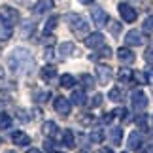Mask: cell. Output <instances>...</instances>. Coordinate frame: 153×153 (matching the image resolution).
<instances>
[{
  "instance_id": "cell-8",
  "label": "cell",
  "mask_w": 153,
  "mask_h": 153,
  "mask_svg": "<svg viewBox=\"0 0 153 153\" xmlns=\"http://www.w3.org/2000/svg\"><path fill=\"white\" fill-rule=\"evenodd\" d=\"M85 45L91 49H97V48H102L104 45V36L100 32H93V34H87L85 38Z\"/></svg>"
},
{
  "instance_id": "cell-6",
  "label": "cell",
  "mask_w": 153,
  "mask_h": 153,
  "mask_svg": "<svg viewBox=\"0 0 153 153\" xmlns=\"http://www.w3.org/2000/svg\"><path fill=\"white\" fill-rule=\"evenodd\" d=\"M146 106H148V97L142 91H134L132 93V108L136 111H142V110H146Z\"/></svg>"
},
{
  "instance_id": "cell-14",
  "label": "cell",
  "mask_w": 153,
  "mask_h": 153,
  "mask_svg": "<svg viewBox=\"0 0 153 153\" xmlns=\"http://www.w3.org/2000/svg\"><path fill=\"white\" fill-rule=\"evenodd\" d=\"M11 34H13V25L0 19V40H10Z\"/></svg>"
},
{
  "instance_id": "cell-34",
  "label": "cell",
  "mask_w": 153,
  "mask_h": 153,
  "mask_svg": "<svg viewBox=\"0 0 153 153\" xmlns=\"http://www.w3.org/2000/svg\"><path fill=\"white\" fill-rule=\"evenodd\" d=\"M114 115H119V117H125V115H128V114H127V110H123V108H117V110L114 111Z\"/></svg>"
},
{
  "instance_id": "cell-20",
  "label": "cell",
  "mask_w": 153,
  "mask_h": 153,
  "mask_svg": "<svg viewBox=\"0 0 153 153\" xmlns=\"http://www.w3.org/2000/svg\"><path fill=\"white\" fill-rule=\"evenodd\" d=\"M70 100H72L76 106L85 104V93H83V91H74V93H72V97H70Z\"/></svg>"
},
{
  "instance_id": "cell-1",
  "label": "cell",
  "mask_w": 153,
  "mask_h": 153,
  "mask_svg": "<svg viewBox=\"0 0 153 153\" xmlns=\"http://www.w3.org/2000/svg\"><path fill=\"white\" fill-rule=\"evenodd\" d=\"M8 70L15 76L30 74L34 70V57L27 48H15L8 55Z\"/></svg>"
},
{
  "instance_id": "cell-22",
  "label": "cell",
  "mask_w": 153,
  "mask_h": 153,
  "mask_svg": "<svg viewBox=\"0 0 153 153\" xmlns=\"http://www.w3.org/2000/svg\"><path fill=\"white\" fill-rule=\"evenodd\" d=\"M74 83H76L74 76H70V74L61 76V87H66V89H70V87H74Z\"/></svg>"
},
{
  "instance_id": "cell-25",
  "label": "cell",
  "mask_w": 153,
  "mask_h": 153,
  "mask_svg": "<svg viewBox=\"0 0 153 153\" xmlns=\"http://www.w3.org/2000/svg\"><path fill=\"white\" fill-rule=\"evenodd\" d=\"M11 127V117L8 114H0V128H10Z\"/></svg>"
},
{
  "instance_id": "cell-35",
  "label": "cell",
  "mask_w": 153,
  "mask_h": 153,
  "mask_svg": "<svg viewBox=\"0 0 153 153\" xmlns=\"http://www.w3.org/2000/svg\"><path fill=\"white\" fill-rule=\"evenodd\" d=\"M136 123H138L140 127H144V128H146V123H148V121H146V115H142V117H138V119H136Z\"/></svg>"
},
{
  "instance_id": "cell-28",
  "label": "cell",
  "mask_w": 153,
  "mask_h": 153,
  "mask_svg": "<svg viewBox=\"0 0 153 153\" xmlns=\"http://www.w3.org/2000/svg\"><path fill=\"white\" fill-rule=\"evenodd\" d=\"M102 140H104V132H102V131H98V128H97V131H93V132H91V142L100 144Z\"/></svg>"
},
{
  "instance_id": "cell-17",
  "label": "cell",
  "mask_w": 153,
  "mask_h": 153,
  "mask_svg": "<svg viewBox=\"0 0 153 153\" xmlns=\"http://www.w3.org/2000/svg\"><path fill=\"white\" fill-rule=\"evenodd\" d=\"M74 44L72 42H64V44H61L59 45V55H62V57H68V55H72L74 53Z\"/></svg>"
},
{
  "instance_id": "cell-30",
  "label": "cell",
  "mask_w": 153,
  "mask_h": 153,
  "mask_svg": "<svg viewBox=\"0 0 153 153\" xmlns=\"http://www.w3.org/2000/svg\"><path fill=\"white\" fill-rule=\"evenodd\" d=\"M108 27H110V32L114 34V36H117V34L121 32V25H119V23H117V21H111Z\"/></svg>"
},
{
  "instance_id": "cell-38",
  "label": "cell",
  "mask_w": 153,
  "mask_h": 153,
  "mask_svg": "<svg viewBox=\"0 0 153 153\" xmlns=\"http://www.w3.org/2000/svg\"><path fill=\"white\" fill-rule=\"evenodd\" d=\"M79 2H81V4H93L95 0H79Z\"/></svg>"
},
{
  "instance_id": "cell-4",
  "label": "cell",
  "mask_w": 153,
  "mask_h": 153,
  "mask_svg": "<svg viewBox=\"0 0 153 153\" xmlns=\"http://www.w3.org/2000/svg\"><path fill=\"white\" fill-rule=\"evenodd\" d=\"M117 10H119V15H121L123 21H127V23H134V21H136V17H138L136 10H134L132 6H128L127 2H121L119 6H117Z\"/></svg>"
},
{
  "instance_id": "cell-26",
  "label": "cell",
  "mask_w": 153,
  "mask_h": 153,
  "mask_svg": "<svg viewBox=\"0 0 153 153\" xmlns=\"http://www.w3.org/2000/svg\"><path fill=\"white\" fill-rule=\"evenodd\" d=\"M117 78H119L121 81H128L132 78V70H127V68H121L119 74H117Z\"/></svg>"
},
{
  "instance_id": "cell-18",
  "label": "cell",
  "mask_w": 153,
  "mask_h": 153,
  "mask_svg": "<svg viewBox=\"0 0 153 153\" xmlns=\"http://www.w3.org/2000/svg\"><path fill=\"white\" fill-rule=\"evenodd\" d=\"M42 132L45 134V136H55L57 134V123L53 121H45L44 127H42Z\"/></svg>"
},
{
  "instance_id": "cell-39",
  "label": "cell",
  "mask_w": 153,
  "mask_h": 153,
  "mask_svg": "<svg viewBox=\"0 0 153 153\" xmlns=\"http://www.w3.org/2000/svg\"><path fill=\"white\" fill-rule=\"evenodd\" d=\"M149 74H151V78H153V68H151V72H149Z\"/></svg>"
},
{
  "instance_id": "cell-42",
  "label": "cell",
  "mask_w": 153,
  "mask_h": 153,
  "mask_svg": "<svg viewBox=\"0 0 153 153\" xmlns=\"http://www.w3.org/2000/svg\"><path fill=\"white\" fill-rule=\"evenodd\" d=\"M19 2H27V0H19Z\"/></svg>"
},
{
  "instance_id": "cell-16",
  "label": "cell",
  "mask_w": 153,
  "mask_h": 153,
  "mask_svg": "<svg viewBox=\"0 0 153 153\" xmlns=\"http://www.w3.org/2000/svg\"><path fill=\"white\" fill-rule=\"evenodd\" d=\"M40 74H42L44 81H51V79L57 76V70H55V66H49V64H48V66L42 68V72H40Z\"/></svg>"
},
{
  "instance_id": "cell-9",
  "label": "cell",
  "mask_w": 153,
  "mask_h": 153,
  "mask_svg": "<svg viewBox=\"0 0 153 153\" xmlns=\"http://www.w3.org/2000/svg\"><path fill=\"white\" fill-rule=\"evenodd\" d=\"M125 42H127V45H142L144 38L138 30H128L127 36H125Z\"/></svg>"
},
{
  "instance_id": "cell-29",
  "label": "cell",
  "mask_w": 153,
  "mask_h": 153,
  "mask_svg": "<svg viewBox=\"0 0 153 153\" xmlns=\"http://www.w3.org/2000/svg\"><path fill=\"white\" fill-rule=\"evenodd\" d=\"M108 97L111 98V100H115V102H117V100H121V97H123V95H121V89H117V87H114V89H110Z\"/></svg>"
},
{
  "instance_id": "cell-15",
  "label": "cell",
  "mask_w": 153,
  "mask_h": 153,
  "mask_svg": "<svg viewBox=\"0 0 153 153\" xmlns=\"http://www.w3.org/2000/svg\"><path fill=\"white\" fill-rule=\"evenodd\" d=\"M140 146H142V134L138 131L131 132V136H128V149H138Z\"/></svg>"
},
{
  "instance_id": "cell-27",
  "label": "cell",
  "mask_w": 153,
  "mask_h": 153,
  "mask_svg": "<svg viewBox=\"0 0 153 153\" xmlns=\"http://www.w3.org/2000/svg\"><path fill=\"white\" fill-rule=\"evenodd\" d=\"M142 28H144V32H148V34H153V15H149L148 19L144 21Z\"/></svg>"
},
{
  "instance_id": "cell-5",
  "label": "cell",
  "mask_w": 153,
  "mask_h": 153,
  "mask_svg": "<svg viewBox=\"0 0 153 153\" xmlns=\"http://www.w3.org/2000/svg\"><path fill=\"white\" fill-rule=\"evenodd\" d=\"M53 108H55L57 114H61V115L66 117L70 114V108H72V106H70V100H66L64 97H57L55 100H53Z\"/></svg>"
},
{
  "instance_id": "cell-33",
  "label": "cell",
  "mask_w": 153,
  "mask_h": 153,
  "mask_svg": "<svg viewBox=\"0 0 153 153\" xmlns=\"http://www.w3.org/2000/svg\"><path fill=\"white\" fill-rule=\"evenodd\" d=\"M100 57H111V49L110 48H100Z\"/></svg>"
},
{
  "instance_id": "cell-11",
  "label": "cell",
  "mask_w": 153,
  "mask_h": 153,
  "mask_svg": "<svg viewBox=\"0 0 153 153\" xmlns=\"http://www.w3.org/2000/svg\"><path fill=\"white\" fill-rule=\"evenodd\" d=\"M97 76H98V81H100L102 85H106L111 79V68H108V66H97Z\"/></svg>"
},
{
  "instance_id": "cell-41",
  "label": "cell",
  "mask_w": 153,
  "mask_h": 153,
  "mask_svg": "<svg viewBox=\"0 0 153 153\" xmlns=\"http://www.w3.org/2000/svg\"><path fill=\"white\" fill-rule=\"evenodd\" d=\"M132 2H142V0H132Z\"/></svg>"
},
{
  "instance_id": "cell-2",
  "label": "cell",
  "mask_w": 153,
  "mask_h": 153,
  "mask_svg": "<svg viewBox=\"0 0 153 153\" xmlns=\"http://www.w3.org/2000/svg\"><path fill=\"white\" fill-rule=\"evenodd\" d=\"M66 21H68L70 30H72L76 36H85V34H89V25H87V21L81 15H78V13H68L66 15Z\"/></svg>"
},
{
  "instance_id": "cell-21",
  "label": "cell",
  "mask_w": 153,
  "mask_h": 153,
  "mask_svg": "<svg viewBox=\"0 0 153 153\" xmlns=\"http://www.w3.org/2000/svg\"><path fill=\"white\" fill-rule=\"evenodd\" d=\"M57 23H59V17L57 15H53V17H49V19H48V23H45V27H44V34H45V36H48L53 28L57 27Z\"/></svg>"
},
{
  "instance_id": "cell-12",
  "label": "cell",
  "mask_w": 153,
  "mask_h": 153,
  "mask_svg": "<svg viewBox=\"0 0 153 153\" xmlns=\"http://www.w3.org/2000/svg\"><path fill=\"white\" fill-rule=\"evenodd\" d=\"M11 140H13L15 146H28L30 144V138H28V134H25L23 131H15L11 134Z\"/></svg>"
},
{
  "instance_id": "cell-31",
  "label": "cell",
  "mask_w": 153,
  "mask_h": 153,
  "mask_svg": "<svg viewBox=\"0 0 153 153\" xmlns=\"http://www.w3.org/2000/svg\"><path fill=\"white\" fill-rule=\"evenodd\" d=\"M32 23L30 21H27L25 25H23V36H30V32H32Z\"/></svg>"
},
{
  "instance_id": "cell-24",
  "label": "cell",
  "mask_w": 153,
  "mask_h": 153,
  "mask_svg": "<svg viewBox=\"0 0 153 153\" xmlns=\"http://www.w3.org/2000/svg\"><path fill=\"white\" fill-rule=\"evenodd\" d=\"M81 81H83V87H85V89H93V87H95V79H93V76H89V74H83V76H81Z\"/></svg>"
},
{
  "instance_id": "cell-19",
  "label": "cell",
  "mask_w": 153,
  "mask_h": 153,
  "mask_svg": "<svg viewBox=\"0 0 153 153\" xmlns=\"http://www.w3.org/2000/svg\"><path fill=\"white\" fill-rule=\"evenodd\" d=\"M110 138H111V142H114V146H119V144H121V138H123V131H121L119 127L111 128V132H110Z\"/></svg>"
},
{
  "instance_id": "cell-13",
  "label": "cell",
  "mask_w": 153,
  "mask_h": 153,
  "mask_svg": "<svg viewBox=\"0 0 153 153\" xmlns=\"http://www.w3.org/2000/svg\"><path fill=\"white\" fill-rule=\"evenodd\" d=\"M117 59H119L121 62L131 64V62H134V53L127 48H121V49H117Z\"/></svg>"
},
{
  "instance_id": "cell-23",
  "label": "cell",
  "mask_w": 153,
  "mask_h": 153,
  "mask_svg": "<svg viewBox=\"0 0 153 153\" xmlns=\"http://www.w3.org/2000/svg\"><path fill=\"white\" fill-rule=\"evenodd\" d=\"M62 142H64V146H66V148H74V134H72V131H64Z\"/></svg>"
},
{
  "instance_id": "cell-10",
  "label": "cell",
  "mask_w": 153,
  "mask_h": 153,
  "mask_svg": "<svg viewBox=\"0 0 153 153\" xmlns=\"http://www.w3.org/2000/svg\"><path fill=\"white\" fill-rule=\"evenodd\" d=\"M49 10H53V0H38L36 6L32 8V11L36 15H42V13H45V11H49Z\"/></svg>"
},
{
  "instance_id": "cell-37",
  "label": "cell",
  "mask_w": 153,
  "mask_h": 153,
  "mask_svg": "<svg viewBox=\"0 0 153 153\" xmlns=\"http://www.w3.org/2000/svg\"><path fill=\"white\" fill-rule=\"evenodd\" d=\"M27 153H42V151H40V149H36V148H32V149H28Z\"/></svg>"
},
{
  "instance_id": "cell-7",
  "label": "cell",
  "mask_w": 153,
  "mask_h": 153,
  "mask_svg": "<svg viewBox=\"0 0 153 153\" xmlns=\"http://www.w3.org/2000/svg\"><path fill=\"white\" fill-rule=\"evenodd\" d=\"M91 19L97 27H104L108 23V13L102 10V8H93L91 10Z\"/></svg>"
},
{
  "instance_id": "cell-40",
  "label": "cell",
  "mask_w": 153,
  "mask_h": 153,
  "mask_svg": "<svg viewBox=\"0 0 153 153\" xmlns=\"http://www.w3.org/2000/svg\"><path fill=\"white\" fill-rule=\"evenodd\" d=\"M4 153H15V151H4Z\"/></svg>"
},
{
  "instance_id": "cell-36",
  "label": "cell",
  "mask_w": 153,
  "mask_h": 153,
  "mask_svg": "<svg viewBox=\"0 0 153 153\" xmlns=\"http://www.w3.org/2000/svg\"><path fill=\"white\" fill-rule=\"evenodd\" d=\"M4 78H6V70H4L2 66H0V81H2Z\"/></svg>"
},
{
  "instance_id": "cell-32",
  "label": "cell",
  "mask_w": 153,
  "mask_h": 153,
  "mask_svg": "<svg viewBox=\"0 0 153 153\" xmlns=\"http://www.w3.org/2000/svg\"><path fill=\"white\" fill-rule=\"evenodd\" d=\"M100 104H102V95H95L91 98V106H93V108H97V106H100Z\"/></svg>"
},
{
  "instance_id": "cell-3",
  "label": "cell",
  "mask_w": 153,
  "mask_h": 153,
  "mask_svg": "<svg viewBox=\"0 0 153 153\" xmlns=\"http://www.w3.org/2000/svg\"><path fill=\"white\" fill-rule=\"evenodd\" d=\"M0 19L10 23V25H17L19 19H21V15H19V11L15 8H11V6H2V8H0Z\"/></svg>"
}]
</instances>
